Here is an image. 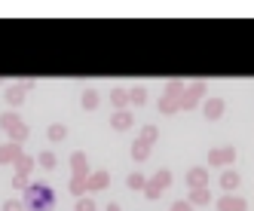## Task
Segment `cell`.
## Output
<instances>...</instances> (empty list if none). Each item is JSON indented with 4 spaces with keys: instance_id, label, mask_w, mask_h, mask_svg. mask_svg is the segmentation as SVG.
I'll return each instance as SVG.
<instances>
[{
    "instance_id": "4fadbf2b",
    "label": "cell",
    "mask_w": 254,
    "mask_h": 211,
    "mask_svg": "<svg viewBox=\"0 0 254 211\" xmlns=\"http://www.w3.org/2000/svg\"><path fill=\"white\" fill-rule=\"evenodd\" d=\"M171 211H190V205L187 202H175V208H171Z\"/></svg>"
},
{
    "instance_id": "52a82bcc",
    "label": "cell",
    "mask_w": 254,
    "mask_h": 211,
    "mask_svg": "<svg viewBox=\"0 0 254 211\" xmlns=\"http://www.w3.org/2000/svg\"><path fill=\"white\" fill-rule=\"evenodd\" d=\"M144 184H147V181L141 178V174H132V178H129V187H132V190H141Z\"/></svg>"
},
{
    "instance_id": "9c48e42d",
    "label": "cell",
    "mask_w": 254,
    "mask_h": 211,
    "mask_svg": "<svg viewBox=\"0 0 254 211\" xmlns=\"http://www.w3.org/2000/svg\"><path fill=\"white\" fill-rule=\"evenodd\" d=\"M132 156H135V159H144V156H147V144H135V147H132Z\"/></svg>"
},
{
    "instance_id": "30bf717a",
    "label": "cell",
    "mask_w": 254,
    "mask_h": 211,
    "mask_svg": "<svg viewBox=\"0 0 254 211\" xmlns=\"http://www.w3.org/2000/svg\"><path fill=\"white\" fill-rule=\"evenodd\" d=\"M132 98H135L138 104H144V101H147V92H144L141 86H138V89H132Z\"/></svg>"
},
{
    "instance_id": "7c38bea8",
    "label": "cell",
    "mask_w": 254,
    "mask_h": 211,
    "mask_svg": "<svg viewBox=\"0 0 254 211\" xmlns=\"http://www.w3.org/2000/svg\"><path fill=\"white\" fill-rule=\"evenodd\" d=\"M153 138H156V128H153V126H147V128H144V141L150 144V141H153Z\"/></svg>"
},
{
    "instance_id": "5b68a950",
    "label": "cell",
    "mask_w": 254,
    "mask_h": 211,
    "mask_svg": "<svg viewBox=\"0 0 254 211\" xmlns=\"http://www.w3.org/2000/svg\"><path fill=\"white\" fill-rule=\"evenodd\" d=\"M221 184L227 187V190H233V187H239V174L236 171H227L224 178H221Z\"/></svg>"
},
{
    "instance_id": "ba28073f",
    "label": "cell",
    "mask_w": 254,
    "mask_h": 211,
    "mask_svg": "<svg viewBox=\"0 0 254 211\" xmlns=\"http://www.w3.org/2000/svg\"><path fill=\"white\" fill-rule=\"evenodd\" d=\"M129 123H132V116H129V113H120L117 120H113V126H117V128H126Z\"/></svg>"
},
{
    "instance_id": "3957f363",
    "label": "cell",
    "mask_w": 254,
    "mask_h": 211,
    "mask_svg": "<svg viewBox=\"0 0 254 211\" xmlns=\"http://www.w3.org/2000/svg\"><path fill=\"white\" fill-rule=\"evenodd\" d=\"M205 178H209V174H205V169H193V171L187 174V181L196 187V190H202V187H205Z\"/></svg>"
},
{
    "instance_id": "5bb4252c",
    "label": "cell",
    "mask_w": 254,
    "mask_h": 211,
    "mask_svg": "<svg viewBox=\"0 0 254 211\" xmlns=\"http://www.w3.org/2000/svg\"><path fill=\"white\" fill-rule=\"evenodd\" d=\"M107 211H120V208H117V205H110V208H107Z\"/></svg>"
},
{
    "instance_id": "8fae6325",
    "label": "cell",
    "mask_w": 254,
    "mask_h": 211,
    "mask_svg": "<svg viewBox=\"0 0 254 211\" xmlns=\"http://www.w3.org/2000/svg\"><path fill=\"white\" fill-rule=\"evenodd\" d=\"M193 202H209V193H205V190H196V193H193Z\"/></svg>"
},
{
    "instance_id": "7a4b0ae2",
    "label": "cell",
    "mask_w": 254,
    "mask_h": 211,
    "mask_svg": "<svg viewBox=\"0 0 254 211\" xmlns=\"http://www.w3.org/2000/svg\"><path fill=\"white\" fill-rule=\"evenodd\" d=\"M217 208H221V211H245V202H242V199L227 196V199H221V202H217Z\"/></svg>"
},
{
    "instance_id": "8992f818",
    "label": "cell",
    "mask_w": 254,
    "mask_h": 211,
    "mask_svg": "<svg viewBox=\"0 0 254 211\" xmlns=\"http://www.w3.org/2000/svg\"><path fill=\"white\" fill-rule=\"evenodd\" d=\"M230 159H233V150H217L209 156V162H230Z\"/></svg>"
},
{
    "instance_id": "277c9868",
    "label": "cell",
    "mask_w": 254,
    "mask_h": 211,
    "mask_svg": "<svg viewBox=\"0 0 254 211\" xmlns=\"http://www.w3.org/2000/svg\"><path fill=\"white\" fill-rule=\"evenodd\" d=\"M221 110H224V101H209L205 104V120H217V116H221Z\"/></svg>"
},
{
    "instance_id": "6da1fadb",
    "label": "cell",
    "mask_w": 254,
    "mask_h": 211,
    "mask_svg": "<svg viewBox=\"0 0 254 211\" xmlns=\"http://www.w3.org/2000/svg\"><path fill=\"white\" fill-rule=\"evenodd\" d=\"M169 184H171V174H169V171H159V174H156V178H153V181H150V190H147V199H156V196H159V193H163V190H166V187H169Z\"/></svg>"
}]
</instances>
